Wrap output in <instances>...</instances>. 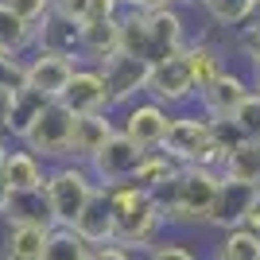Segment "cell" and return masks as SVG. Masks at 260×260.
<instances>
[{
    "instance_id": "1",
    "label": "cell",
    "mask_w": 260,
    "mask_h": 260,
    "mask_svg": "<svg viewBox=\"0 0 260 260\" xmlns=\"http://www.w3.org/2000/svg\"><path fill=\"white\" fill-rule=\"evenodd\" d=\"M105 194H109L113 221H117V241H113V245H120V249H128V252L140 256L144 249H152L155 241L163 237L167 217H163V206H159L155 194H148V190L136 186V183L113 186Z\"/></svg>"
},
{
    "instance_id": "2",
    "label": "cell",
    "mask_w": 260,
    "mask_h": 260,
    "mask_svg": "<svg viewBox=\"0 0 260 260\" xmlns=\"http://www.w3.org/2000/svg\"><path fill=\"white\" fill-rule=\"evenodd\" d=\"M217 183L221 175L214 167H183L171 183L163 186L159 194V206L163 217H167V229H202L210 225V210H214V198H217Z\"/></svg>"
},
{
    "instance_id": "3",
    "label": "cell",
    "mask_w": 260,
    "mask_h": 260,
    "mask_svg": "<svg viewBox=\"0 0 260 260\" xmlns=\"http://www.w3.org/2000/svg\"><path fill=\"white\" fill-rule=\"evenodd\" d=\"M98 190H101V186L93 183V175H89L86 163H74V159L54 163L51 171H47V186H43L54 225L74 229V221L82 217V210L93 202V194H98Z\"/></svg>"
},
{
    "instance_id": "4",
    "label": "cell",
    "mask_w": 260,
    "mask_h": 260,
    "mask_svg": "<svg viewBox=\"0 0 260 260\" xmlns=\"http://www.w3.org/2000/svg\"><path fill=\"white\" fill-rule=\"evenodd\" d=\"M163 152L179 159L183 167H221V152L214 148V128H210V117L198 113V109H183V113H171V124H167V136H163Z\"/></svg>"
},
{
    "instance_id": "5",
    "label": "cell",
    "mask_w": 260,
    "mask_h": 260,
    "mask_svg": "<svg viewBox=\"0 0 260 260\" xmlns=\"http://www.w3.org/2000/svg\"><path fill=\"white\" fill-rule=\"evenodd\" d=\"M70 136H74V113L62 101H51L31 124V132L23 136V148L31 155H39L47 167H54V163L70 159Z\"/></svg>"
},
{
    "instance_id": "6",
    "label": "cell",
    "mask_w": 260,
    "mask_h": 260,
    "mask_svg": "<svg viewBox=\"0 0 260 260\" xmlns=\"http://www.w3.org/2000/svg\"><path fill=\"white\" fill-rule=\"evenodd\" d=\"M167 124H171V109H163L159 101H152V98H140V101H132V105L117 109V132L128 136L144 152L163 148Z\"/></svg>"
},
{
    "instance_id": "7",
    "label": "cell",
    "mask_w": 260,
    "mask_h": 260,
    "mask_svg": "<svg viewBox=\"0 0 260 260\" xmlns=\"http://www.w3.org/2000/svg\"><path fill=\"white\" fill-rule=\"evenodd\" d=\"M144 155H148V152L136 148L128 136L113 132V136L105 140V148H101L86 167H89V175H93V183H98L101 190H113V186H124V183L136 179V167H140Z\"/></svg>"
},
{
    "instance_id": "8",
    "label": "cell",
    "mask_w": 260,
    "mask_h": 260,
    "mask_svg": "<svg viewBox=\"0 0 260 260\" xmlns=\"http://www.w3.org/2000/svg\"><path fill=\"white\" fill-rule=\"evenodd\" d=\"M144 98L159 101V105H163V109H171V113L194 109L198 89H194V78H190V70H186L183 54L163 58V62L152 66V74H148V93H144Z\"/></svg>"
},
{
    "instance_id": "9",
    "label": "cell",
    "mask_w": 260,
    "mask_h": 260,
    "mask_svg": "<svg viewBox=\"0 0 260 260\" xmlns=\"http://www.w3.org/2000/svg\"><path fill=\"white\" fill-rule=\"evenodd\" d=\"M249 93H252V74H245L241 66H225V70L198 93L194 109H198V113H206L210 120H229Z\"/></svg>"
},
{
    "instance_id": "10",
    "label": "cell",
    "mask_w": 260,
    "mask_h": 260,
    "mask_svg": "<svg viewBox=\"0 0 260 260\" xmlns=\"http://www.w3.org/2000/svg\"><path fill=\"white\" fill-rule=\"evenodd\" d=\"M148 16V58L163 62V58H175V54H183L186 43L194 39L190 35V20H186V12L171 8H155V12H144Z\"/></svg>"
},
{
    "instance_id": "11",
    "label": "cell",
    "mask_w": 260,
    "mask_h": 260,
    "mask_svg": "<svg viewBox=\"0 0 260 260\" xmlns=\"http://www.w3.org/2000/svg\"><path fill=\"white\" fill-rule=\"evenodd\" d=\"M105 74V86H109V101H113V113L132 101H140L148 93V74H152V62L144 58H132V54H117L101 66Z\"/></svg>"
},
{
    "instance_id": "12",
    "label": "cell",
    "mask_w": 260,
    "mask_h": 260,
    "mask_svg": "<svg viewBox=\"0 0 260 260\" xmlns=\"http://www.w3.org/2000/svg\"><path fill=\"white\" fill-rule=\"evenodd\" d=\"M74 70H78L74 58L51 54V51H39V47H35V51L27 54V89L43 93L47 101H58L66 93V86H70Z\"/></svg>"
},
{
    "instance_id": "13",
    "label": "cell",
    "mask_w": 260,
    "mask_h": 260,
    "mask_svg": "<svg viewBox=\"0 0 260 260\" xmlns=\"http://www.w3.org/2000/svg\"><path fill=\"white\" fill-rule=\"evenodd\" d=\"M58 101H62L74 117H86V113H113L105 74H101L98 66H86V62H78L74 78H70V86H66V93Z\"/></svg>"
},
{
    "instance_id": "14",
    "label": "cell",
    "mask_w": 260,
    "mask_h": 260,
    "mask_svg": "<svg viewBox=\"0 0 260 260\" xmlns=\"http://www.w3.org/2000/svg\"><path fill=\"white\" fill-rule=\"evenodd\" d=\"M256 198H260V186H249V183H237V179H225V175H221L214 210H210V229H217V233L241 229Z\"/></svg>"
},
{
    "instance_id": "15",
    "label": "cell",
    "mask_w": 260,
    "mask_h": 260,
    "mask_svg": "<svg viewBox=\"0 0 260 260\" xmlns=\"http://www.w3.org/2000/svg\"><path fill=\"white\" fill-rule=\"evenodd\" d=\"M117 132V113H86L74 117V136H70V159L89 163L105 148V140Z\"/></svg>"
},
{
    "instance_id": "16",
    "label": "cell",
    "mask_w": 260,
    "mask_h": 260,
    "mask_svg": "<svg viewBox=\"0 0 260 260\" xmlns=\"http://www.w3.org/2000/svg\"><path fill=\"white\" fill-rule=\"evenodd\" d=\"M47 167L39 155H31L23 144H12L8 155H4V163H0V179L8 183L12 194H20V190H43L47 186Z\"/></svg>"
},
{
    "instance_id": "17",
    "label": "cell",
    "mask_w": 260,
    "mask_h": 260,
    "mask_svg": "<svg viewBox=\"0 0 260 260\" xmlns=\"http://www.w3.org/2000/svg\"><path fill=\"white\" fill-rule=\"evenodd\" d=\"M117 54H120V16L82 23V54H78V62L101 70V66H105L109 58H117Z\"/></svg>"
},
{
    "instance_id": "18",
    "label": "cell",
    "mask_w": 260,
    "mask_h": 260,
    "mask_svg": "<svg viewBox=\"0 0 260 260\" xmlns=\"http://www.w3.org/2000/svg\"><path fill=\"white\" fill-rule=\"evenodd\" d=\"M35 47H39V51H51V54H66V58L78 62V54H82V23L51 12V16L35 27Z\"/></svg>"
},
{
    "instance_id": "19",
    "label": "cell",
    "mask_w": 260,
    "mask_h": 260,
    "mask_svg": "<svg viewBox=\"0 0 260 260\" xmlns=\"http://www.w3.org/2000/svg\"><path fill=\"white\" fill-rule=\"evenodd\" d=\"M74 233L86 241L89 249L113 245V241H117V221H113V210H109V194H105V190H98L93 202L82 210V217L74 221Z\"/></svg>"
},
{
    "instance_id": "20",
    "label": "cell",
    "mask_w": 260,
    "mask_h": 260,
    "mask_svg": "<svg viewBox=\"0 0 260 260\" xmlns=\"http://www.w3.org/2000/svg\"><path fill=\"white\" fill-rule=\"evenodd\" d=\"M183 62H186V70H190V78H194V89L202 93V89L214 82L221 70H225V51L217 43H210L206 35H194L190 43H186V51H183Z\"/></svg>"
},
{
    "instance_id": "21",
    "label": "cell",
    "mask_w": 260,
    "mask_h": 260,
    "mask_svg": "<svg viewBox=\"0 0 260 260\" xmlns=\"http://www.w3.org/2000/svg\"><path fill=\"white\" fill-rule=\"evenodd\" d=\"M51 105L43 93H35V89H16L12 93V109H8V124H4V140L8 144H23V136L31 132V124L39 120V113Z\"/></svg>"
},
{
    "instance_id": "22",
    "label": "cell",
    "mask_w": 260,
    "mask_h": 260,
    "mask_svg": "<svg viewBox=\"0 0 260 260\" xmlns=\"http://www.w3.org/2000/svg\"><path fill=\"white\" fill-rule=\"evenodd\" d=\"M4 225H39V229H54V217H51V206H47V194H43V190H20V194H8Z\"/></svg>"
},
{
    "instance_id": "23",
    "label": "cell",
    "mask_w": 260,
    "mask_h": 260,
    "mask_svg": "<svg viewBox=\"0 0 260 260\" xmlns=\"http://www.w3.org/2000/svg\"><path fill=\"white\" fill-rule=\"evenodd\" d=\"M47 233L51 229H39V225H4L0 260H43Z\"/></svg>"
},
{
    "instance_id": "24",
    "label": "cell",
    "mask_w": 260,
    "mask_h": 260,
    "mask_svg": "<svg viewBox=\"0 0 260 260\" xmlns=\"http://www.w3.org/2000/svg\"><path fill=\"white\" fill-rule=\"evenodd\" d=\"M31 51H35V27L27 20H20V16L0 0V54L27 58Z\"/></svg>"
},
{
    "instance_id": "25",
    "label": "cell",
    "mask_w": 260,
    "mask_h": 260,
    "mask_svg": "<svg viewBox=\"0 0 260 260\" xmlns=\"http://www.w3.org/2000/svg\"><path fill=\"white\" fill-rule=\"evenodd\" d=\"M179 171H183V163L171 159V155L163 152V148H155V152H148V155L140 159V167H136V179H132V183L144 186L148 194H159V190L171 183Z\"/></svg>"
},
{
    "instance_id": "26",
    "label": "cell",
    "mask_w": 260,
    "mask_h": 260,
    "mask_svg": "<svg viewBox=\"0 0 260 260\" xmlns=\"http://www.w3.org/2000/svg\"><path fill=\"white\" fill-rule=\"evenodd\" d=\"M202 16H206L214 27L237 35L241 27L256 16V0H206V4H202Z\"/></svg>"
},
{
    "instance_id": "27",
    "label": "cell",
    "mask_w": 260,
    "mask_h": 260,
    "mask_svg": "<svg viewBox=\"0 0 260 260\" xmlns=\"http://www.w3.org/2000/svg\"><path fill=\"white\" fill-rule=\"evenodd\" d=\"M210 260H260V233L252 229H225L214 241V256Z\"/></svg>"
},
{
    "instance_id": "28",
    "label": "cell",
    "mask_w": 260,
    "mask_h": 260,
    "mask_svg": "<svg viewBox=\"0 0 260 260\" xmlns=\"http://www.w3.org/2000/svg\"><path fill=\"white\" fill-rule=\"evenodd\" d=\"M217 175H225V179H237V183H249V186H260V144H245L237 148L233 155L221 159Z\"/></svg>"
},
{
    "instance_id": "29",
    "label": "cell",
    "mask_w": 260,
    "mask_h": 260,
    "mask_svg": "<svg viewBox=\"0 0 260 260\" xmlns=\"http://www.w3.org/2000/svg\"><path fill=\"white\" fill-rule=\"evenodd\" d=\"M89 252L93 249L66 225H54L47 233V245H43V260H89Z\"/></svg>"
},
{
    "instance_id": "30",
    "label": "cell",
    "mask_w": 260,
    "mask_h": 260,
    "mask_svg": "<svg viewBox=\"0 0 260 260\" xmlns=\"http://www.w3.org/2000/svg\"><path fill=\"white\" fill-rule=\"evenodd\" d=\"M233 51H237V58L249 66L252 74L260 70V12L241 27L237 35H233Z\"/></svg>"
},
{
    "instance_id": "31",
    "label": "cell",
    "mask_w": 260,
    "mask_h": 260,
    "mask_svg": "<svg viewBox=\"0 0 260 260\" xmlns=\"http://www.w3.org/2000/svg\"><path fill=\"white\" fill-rule=\"evenodd\" d=\"M229 120L241 128V136H245L249 144H260V98H256V93H249V98L241 101V109Z\"/></svg>"
},
{
    "instance_id": "32",
    "label": "cell",
    "mask_w": 260,
    "mask_h": 260,
    "mask_svg": "<svg viewBox=\"0 0 260 260\" xmlns=\"http://www.w3.org/2000/svg\"><path fill=\"white\" fill-rule=\"evenodd\" d=\"M140 260H202L190 245H183V241H175V237H159L152 245V249H144Z\"/></svg>"
},
{
    "instance_id": "33",
    "label": "cell",
    "mask_w": 260,
    "mask_h": 260,
    "mask_svg": "<svg viewBox=\"0 0 260 260\" xmlns=\"http://www.w3.org/2000/svg\"><path fill=\"white\" fill-rule=\"evenodd\" d=\"M210 128H214V148L221 152V159L225 155H233L237 148H245V136H241V128L233 124V120H210Z\"/></svg>"
},
{
    "instance_id": "34",
    "label": "cell",
    "mask_w": 260,
    "mask_h": 260,
    "mask_svg": "<svg viewBox=\"0 0 260 260\" xmlns=\"http://www.w3.org/2000/svg\"><path fill=\"white\" fill-rule=\"evenodd\" d=\"M0 86L12 89V93L27 86V58H16V54H0Z\"/></svg>"
},
{
    "instance_id": "35",
    "label": "cell",
    "mask_w": 260,
    "mask_h": 260,
    "mask_svg": "<svg viewBox=\"0 0 260 260\" xmlns=\"http://www.w3.org/2000/svg\"><path fill=\"white\" fill-rule=\"evenodd\" d=\"M4 4H8V8L20 16V20H27L31 27H39V23H43L47 16L54 12V8H51V0H4Z\"/></svg>"
},
{
    "instance_id": "36",
    "label": "cell",
    "mask_w": 260,
    "mask_h": 260,
    "mask_svg": "<svg viewBox=\"0 0 260 260\" xmlns=\"http://www.w3.org/2000/svg\"><path fill=\"white\" fill-rule=\"evenodd\" d=\"M51 8L58 16H66V20H78V23L89 20V0H51Z\"/></svg>"
},
{
    "instance_id": "37",
    "label": "cell",
    "mask_w": 260,
    "mask_h": 260,
    "mask_svg": "<svg viewBox=\"0 0 260 260\" xmlns=\"http://www.w3.org/2000/svg\"><path fill=\"white\" fill-rule=\"evenodd\" d=\"M89 260H140L136 252L120 249V245H98V249L89 252Z\"/></svg>"
},
{
    "instance_id": "38",
    "label": "cell",
    "mask_w": 260,
    "mask_h": 260,
    "mask_svg": "<svg viewBox=\"0 0 260 260\" xmlns=\"http://www.w3.org/2000/svg\"><path fill=\"white\" fill-rule=\"evenodd\" d=\"M120 4L117 0H89V20H113V16H120Z\"/></svg>"
},
{
    "instance_id": "39",
    "label": "cell",
    "mask_w": 260,
    "mask_h": 260,
    "mask_svg": "<svg viewBox=\"0 0 260 260\" xmlns=\"http://www.w3.org/2000/svg\"><path fill=\"white\" fill-rule=\"evenodd\" d=\"M8 109H12V89L0 86V136H4V124H8Z\"/></svg>"
},
{
    "instance_id": "40",
    "label": "cell",
    "mask_w": 260,
    "mask_h": 260,
    "mask_svg": "<svg viewBox=\"0 0 260 260\" xmlns=\"http://www.w3.org/2000/svg\"><path fill=\"white\" fill-rule=\"evenodd\" d=\"M128 8H140V12H155V8H171V0H132Z\"/></svg>"
},
{
    "instance_id": "41",
    "label": "cell",
    "mask_w": 260,
    "mask_h": 260,
    "mask_svg": "<svg viewBox=\"0 0 260 260\" xmlns=\"http://www.w3.org/2000/svg\"><path fill=\"white\" fill-rule=\"evenodd\" d=\"M245 229H252V233H260V198H256V202H252L249 217H245Z\"/></svg>"
},
{
    "instance_id": "42",
    "label": "cell",
    "mask_w": 260,
    "mask_h": 260,
    "mask_svg": "<svg viewBox=\"0 0 260 260\" xmlns=\"http://www.w3.org/2000/svg\"><path fill=\"white\" fill-rule=\"evenodd\" d=\"M175 8L179 12H186V16H190V12H202V4H206V0H171Z\"/></svg>"
},
{
    "instance_id": "43",
    "label": "cell",
    "mask_w": 260,
    "mask_h": 260,
    "mask_svg": "<svg viewBox=\"0 0 260 260\" xmlns=\"http://www.w3.org/2000/svg\"><path fill=\"white\" fill-rule=\"evenodd\" d=\"M8 183H4V179H0V221H4V210H8Z\"/></svg>"
},
{
    "instance_id": "44",
    "label": "cell",
    "mask_w": 260,
    "mask_h": 260,
    "mask_svg": "<svg viewBox=\"0 0 260 260\" xmlns=\"http://www.w3.org/2000/svg\"><path fill=\"white\" fill-rule=\"evenodd\" d=\"M8 148H12V144L4 140V136H0V163H4V155H8Z\"/></svg>"
},
{
    "instance_id": "45",
    "label": "cell",
    "mask_w": 260,
    "mask_h": 260,
    "mask_svg": "<svg viewBox=\"0 0 260 260\" xmlns=\"http://www.w3.org/2000/svg\"><path fill=\"white\" fill-rule=\"evenodd\" d=\"M252 93H256V98H260V70H256V74H252Z\"/></svg>"
},
{
    "instance_id": "46",
    "label": "cell",
    "mask_w": 260,
    "mask_h": 260,
    "mask_svg": "<svg viewBox=\"0 0 260 260\" xmlns=\"http://www.w3.org/2000/svg\"><path fill=\"white\" fill-rule=\"evenodd\" d=\"M117 4H120V8H128V4H132V0H117Z\"/></svg>"
},
{
    "instance_id": "47",
    "label": "cell",
    "mask_w": 260,
    "mask_h": 260,
    "mask_svg": "<svg viewBox=\"0 0 260 260\" xmlns=\"http://www.w3.org/2000/svg\"><path fill=\"white\" fill-rule=\"evenodd\" d=\"M256 8H260V0H256Z\"/></svg>"
},
{
    "instance_id": "48",
    "label": "cell",
    "mask_w": 260,
    "mask_h": 260,
    "mask_svg": "<svg viewBox=\"0 0 260 260\" xmlns=\"http://www.w3.org/2000/svg\"><path fill=\"white\" fill-rule=\"evenodd\" d=\"M256 12H260V8H256Z\"/></svg>"
}]
</instances>
